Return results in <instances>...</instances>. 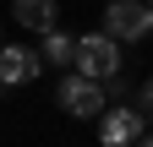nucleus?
Here are the masks:
<instances>
[{"instance_id": "423d86ee", "label": "nucleus", "mask_w": 153, "mask_h": 147, "mask_svg": "<svg viewBox=\"0 0 153 147\" xmlns=\"http://www.w3.org/2000/svg\"><path fill=\"white\" fill-rule=\"evenodd\" d=\"M11 16L27 33H49L55 22H60V6H55V0H11Z\"/></svg>"}, {"instance_id": "39448f33", "label": "nucleus", "mask_w": 153, "mask_h": 147, "mask_svg": "<svg viewBox=\"0 0 153 147\" xmlns=\"http://www.w3.org/2000/svg\"><path fill=\"white\" fill-rule=\"evenodd\" d=\"M38 71H44L38 49H27V44H0V87H22V82L38 76Z\"/></svg>"}, {"instance_id": "1a4fd4ad", "label": "nucleus", "mask_w": 153, "mask_h": 147, "mask_svg": "<svg viewBox=\"0 0 153 147\" xmlns=\"http://www.w3.org/2000/svg\"><path fill=\"white\" fill-rule=\"evenodd\" d=\"M131 147H153V136H137V142H131Z\"/></svg>"}, {"instance_id": "20e7f679", "label": "nucleus", "mask_w": 153, "mask_h": 147, "mask_svg": "<svg viewBox=\"0 0 153 147\" xmlns=\"http://www.w3.org/2000/svg\"><path fill=\"white\" fill-rule=\"evenodd\" d=\"M137 136H142V115H137L131 104H115V109L99 115V142H104V147H131Z\"/></svg>"}, {"instance_id": "6e6552de", "label": "nucleus", "mask_w": 153, "mask_h": 147, "mask_svg": "<svg viewBox=\"0 0 153 147\" xmlns=\"http://www.w3.org/2000/svg\"><path fill=\"white\" fill-rule=\"evenodd\" d=\"M131 109H137V115H142V120L153 125V76H148V82L137 87V104H131Z\"/></svg>"}, {"instance_id": "9d476101", "label": "nucleus", "mask_w": 153, "mask_h": 147, "mask_svg": "<svg viewBox=\"0 0 153 147\" xmlns=\"http://www.w3.org/2000/svg\"><path fill=\"white\" fill-rule=\"evenodd\" d=\"M142 6H148V16H153V0H142Z\"/></svg>"}, {"instance_id": "7ed1b4c3", "label": "nucleus", "mask_w": 153, "mask_h": 147, "mask_svg": "<svg viewBox=\"0 0 153 147\" xmlns=\"http://www.w3.org/2000/svg\"><path fill=\"white\" fill-rule=\"evenodd\" d=\"M104 82H93V76H66L60 82V109L66 115H76V120H99L104 115Z\"/></svg>"}, {"instance_id": "0eeeda50", "label": "nucleus", "mask_w": 153, "mask_h": 147, "mask_svg": "<svg viewBox=\"0 0 153 147\" xmlns=\"http://www.w3.org/2000/svg\"><path fill=\"white\" fill-rule=\"evenodd\" d=\"M71 33H60V27H49L44 33V49H38V60H49V65H71Z\"/></svg>"}, {"instance_id": "f03ea898", "label": "nucleus", "mask_w": 153, "mask_h": 147, "mask_svg": "<svg viewBox=\"0 0 153 147\" xmlns=\"http://www.w3.org/2000/svg\"><path fill=\"white\" fill-rule=\"evenodd\" d=\"M104 33L115 44H137L142 33H153V16H148L142 0H109L104 6Z\"/></svg>"}, {"instance_id": "f257e3e1", "label": "nucleus", "mask_w": 153, "mask_h": 147, "mask_svg": "<svg viewBox=\"0 0 153 147\" xmlns=\"http://www.w3.org/2000/svg\"><path fill=\"white\" fill-rule=\"evenodd\" d=\"M71 65H76V76H93V82H104L120 71V44L109 38V33H82V38L71 44Z\"/></svg>"}]
</instances>
